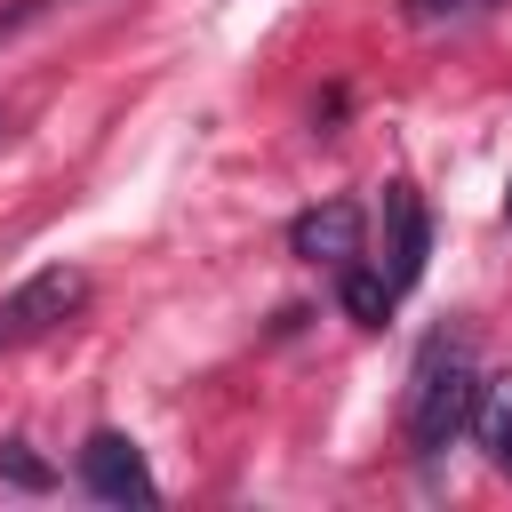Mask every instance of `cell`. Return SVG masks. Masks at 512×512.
Masks as SVG:
<instances>
[{"instance_id": "1", "label": "cell", "mask_w": 512, "mask_h": 512, "mask_svg": "<svg viewBox=\"0 0 512 512\" xmlns=\"http://www.w3.org/2000/svg\"><path fill=\"white\" fill-rule=\"evenodd\" d=\"M472 392H480V360H472V336L464 328H432L416 344V368H408V456L432 464L448 440H464L472 424Z\"/></svg>"}, {"instance_id": "2", "label": "cell", "mask_w": 512, "mask_h": 512, "mask_svg": "<svg viewBox=\"0 0 512 512\" xmlns=\"http://www.w3.org/2000/svg\"><path fill=\"white\" fill-rule=\"evenodd\" d=\"M88 272L80 264H48V272H32V280H16L8 296H0V352H24V344H48V336H64L80 312H88Z\"/></svg>"}, {"instance_id": "3", "label": "cell", "mask_w": 512, "mask_h": 512, "mask_svg": "<svg viewBox=\"0 0 512 512\" xmlns=\"http://www.w3.org/2000/svg\"><path fill=\"white\" fill-rule=\"evenodd\" d=\"M72 480H80L96 504H120V512H152V504H160V480H152L144 448H136L120 424H96V432L80 440V456H72Z\"/></svg>"}, {"instance_id": "4", "label": "cell", "mask_w": 512, "mask_h": 512, "mask_svg": "<svg viewBox=\"0 0 512 512\" xmlns=\"http://www.w3.org/2000/svg\"><path fill=\"white\" fill-rule=\"evenodd\" d=\"M376 216H384V280H392V296H408L424 280V256H432V208L408 176H392Z\"/></svg>"}, {"instance_id": "5", "label": "cell", "mask_w": 512, "mask_h": 512, "mask_svg": "<svg viewBox=\"0 0 512 512\" xmlns=\"http://www.w3.org/2000/svg\"><path fill=\"white\" fill-rule=\"evenodd\" d=\"M288 256L296 264H320V272L368 256V208L360 200H320V208L288 216Z\"/></svg>"}, {"instance_id": "6", "label": "cell", "mask_w": 512, "mask_h": 512, "mask_svg": "<svg viewBox=\"0 0 512 512\" xmlns=\"http://www.w3.org/2000/svg\"><path fill=\"white\" fill-rule=\"evenodd\" d=\"M464 432L480 440V456H488L496 472H512V368L480 376V392H472V424H464Z\"/></svg>"}, {"instance_id": "7", "label": "cell", "mask_w": 512, "mask_h": 512, "mask_svg": "<svg viewBox=\"0 0 512 512\" xmlns=\"http://www.w3.org/2000/svg\"><path fill=\"white\" fill-rule=\"evenodd\" d=\"M336 304H344V320H360V328H384L392 320V280H384V264H368V256H352V264H336Z\"/></svg>"}, {"instance_id": "8", "label": "cell", "mask_w": 512, "mask_h": 512, "mask_svg": "<svg viewBox=\"0 0 512 512\" xmlns=\"http://www.w3.org/2000/svg\"><path fill=\"white\" fill-rule=\"evenodd\" d=\"M0 480L24 488V496H40V488H56V464H40L24 432H8V440H0Z\"/></svg>"}, {"instance_id": "9", "label": "cell", "mask_w": 512, "mask_h": 512, "mask_svg": "<svg viewBox=\"0 0 512 512\" xmlns=\"http://www.w3.org/2000/svg\"><path fill=\"white\" fill-rule=\"evenodd\" d=\"M72 0H0V48L8 40H24L32 24H48V16H64Z\"/></svg>"}, {"instance_id": "10", "label": "cell", "mask_w": 512, "mask_h": 512, "mask_svg": "<svg viewBox=\"0 0 512 512\" xmlns=\"http://www.w3.org/2000/svg\"><path fill=\"white\" fill-rule=\"evenodd\" d=\"M472 0H400V16L408 24H448V16H464Z\"/></svg>"}, {"instance_id": "11", "label": "cell", "mask_w": 512, "mask_h": 512, "mask_svg": "<svg viewBox=\"0 0 512 512\" xmlns=\"http://www.w3.org/2000/svg\"><path fill=\"white\" fill-rule=\"evenodd\" d=\"M504 224H512V184H504Z\"/></svg>"}, {"instance_id": "12", "label": "cell", "mask_w": 512, "mask_h": 512, "mask_svg": "<svg viewBox=\"0 0 512 512\" xmlns=\"http://www.w3.org/2000/svg\"><path fill=\"white\" fill-rule=\"evenodd\" d=\"M0 136H8V120H0Z\"/></svg>"}]
</instances>
